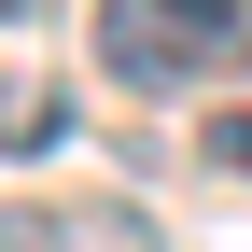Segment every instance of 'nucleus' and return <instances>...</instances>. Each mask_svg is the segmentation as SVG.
I'll list each match as a JSON object with an SVG mask.
<instances>
[{
	"instance_id": "1",
	"label": "nucleus",
	"mask_w": 252,
	"mask_h": 252,
	"mask_svg": "<svg viewBox=\"0 0 252 252\" xmlns=\"http://www.w3.org/2000/svg\"><path fill=\"white\" fill-rule=\"evenodd\" d=\"M84 42H98V70L126 84V98H182V84H210L196 28H182L168 0H98V14H84Z\"/></svg>"
},
{
	"instance_id": "2",
	"label": "nucleus",
	"mask_w": 252,
	"mask_h": 252,
	"mask_svg": "<svg viewBox=\"0 0 252 252\" xmlns=\"http://www.w3.org/2000/svg\"><path fill=\"white\" fill-rule=\"evenodd\" d=\"M0 252H168L140 196H0Z\"/></svg>"
},
{
	"instance_id": "3",
	"label": "nucleus",
	"mask_w": 252,
	"mask_h": 252,
	"mask_svg": "<svg viewBox=\"0 0 252 252\" xmlns=\"http://www.w3.org/2000/svg\"><path fill=\"white\" fill-rule=\"evenodd\" d=\"M70 140V84L56 70H0V154H56Z\"/></svg>"
},
{
	"instance_id": "4",
	"label": "nucleus",
	"mask_w": 252,
	"mask_h": 252,
	"mask_svg": "<svg viewBox=\"0 0 252 252\" xmlns=\"http://www.w3.org/2000/svg\"><path fill=\"white\" fill-rule=\"evenodd\" d=\"M182 28H196V56L210 70H252V0H168Z\"/></svg>"
},
{
	"instance_id": "5",
	"label": "nucleus",
	"mask_w": 252,
	"mask_h": 252,
	"mask_svg": "<svg viewBox=\"0 0 252 252\" xmlns=\"http://www.w3.org/2000/svg\"><path fill=\"white\" fill-rule=\"evenodd\" d=\"M196 154H210L224 182H252V98H224V112H196Z\"/></svg>"
},
{
	"instance_id": "6",
	"label": "nucleus",
	"mask_w": 252,
	"mask_h": 252,
	"mask_svg": "<svg viewBox=\"0 0 252 252\" xmlns=\"http://www.w3.org/2000/svg\"><path fill=\"white\" fill-rule=\"evenodd\" d=\"M14 14H42V0H0V28H14Z\"/></svg>"
}]
</instances>
